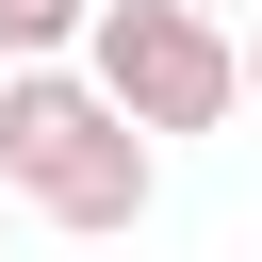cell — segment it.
Here are the masks:
<instances>
[{
    "label": "cell",
    "mask_w": 262,
    "mask_h": 262,
    "mask_svg": "<svg viewBox=\"0 0 262 262\" xmlns=\"http://www.w3.org/2000/svg\"><path fill=\"white\" fill-rule=\"evenodd\" d=\"M0 229H16V196H0Z\"/></svg>",
    "instance_id": "5"
},
{
    "label": "cell",
    "mask_w": 262,
    "mask_h": 262,
    "mask_svg": "<svg viewBox=\"0 0 262 262\" xmlns=\"http://www.w3.org/2000/svg\"><path fill=\"white\" fill-rule=\"evenodd\" d=\"M98 0H0V66H66Z\"/></svg>",
    "instance_id": "3"
},
{
    "label": "cell",
    "mask_w": 262,
    "mask_h": 262,
    "mask_svg": "<svg viewBox=\"0 0 262 262\" xmlns=\"http://www.w3.org/2000/svg\"><path fill=\"white\" fill-rule=\"evenodd\" d=\"M82 82H98L147 147L246 115V66H229V33H213L196 0H98V16H82Z\"/></svg>",
    "instance_id": "2"
},
{
    "label": "cell",
    "mask_w": 262,
    "mask_h": 262,
    "mask_svg": "<svg viewBox=\"0 0 262 262\" xmlns=\"http://www.w3.org/2000/svg\"><path fill=\"white\" fill-rule=\"evenodd\" d=\"M229 66H246V98H262V33H246V49H229Z\"/></svg>",
    "instance_id": "4"
},
{
    "label": "cell",
    "mask_w": 262,
    "mask_h": 262,
    "mask_svg": "<svg viewBox=\"0 0 262 262\" xmlns=\"http://www.w3.org/2000/svg\"><path fill=\"white\" fill-rule=\"evenodd\" d=\"M0 196L49 213V229H82V246H115V229H147L164 147H147L82 66H0Z\"/></svg>",
    "instance_id": "1"
}]
</instances>
